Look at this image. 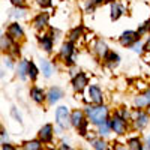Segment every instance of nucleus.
Instances as JSON below:
<instances>
[{
  "label": "nucleus",
  "instance_id": "nucleus-1",
  "mask_svg": "<svg viewBox=\"0 0 150 150\" xmlns=\"http://www.w3.org/2000/svg\"><path fill=\"white\" fill-rule=\"evenodd\" d=\"M86 112H87L89 122H92L93 125H98V126L108 120V108L102 104H95V107H89L86 110Z\"/></svg>",
  "mask_w": 150,
  "mask_h": 150
},
{
  "label": "nucleus",
  "instance_id": "nucleus-2",
  "mask_svg": "<svg viewBox=\"0 0 150 150\" xmlns=\"http://www.w3.org/2000/svg\"><path fill=\"white\" fill-rule=\"evenodd\" d=\"M56 120H57V125L60 128H69L71 125V114H69V110L68 107H59L56 110Z\"/></svg>",
  "mask_w": 150,
  "mask_h": 150
},
{
  "label": "nucleus",
  "instance_id": "nucleus-3",
  "mask_svg": "<svg viewBox=\"0 0 150 150\" xmlns=\"http://www.w3.org/2000/svg\"><path fill=\"white\" fill-rule=\"evenodd\" d=\"M110 125H111V129L114 131L116 134L119 135H123V134H126V129H128V123L126 120H125L119 112L117 114L112 116V119L110 120Z\"/></svg>",
  "mask_w": 150,
  "mask_h": 150
},
{
  "label": "nucleus",
  "instance_id": "nucleus-4",
  "mask_svg": "<svg viewBox=\"0 0 150 150\" xmlns=\"http://www.w3.org/2000/svg\"><path fill=\"white\" fill-rule=\"evenodd\" d=\"M74 44L69 41V42H65L62 45V50H60V57L63 59L68 65H74Z\"/></svg>",
  "mask_w": 150,
  "mask_h": 150
},
{
  "label": "nucleus",
  "instance_id": "nucleus-5",
  "mask_svg": "<svg viewBox=\"0 0 150 150\" xmlns=\"http://www.w3.org/2000/svg\"><path fill=\"white\" fill-rule=\"evenodd\" d=\"M140 39V35L138 32H132V30H128V32H123L122 36H120V44L123 47H131L135 41Z\"/></svg>",
  "mask_w": 150,
  "mask_h": 150
},
{
  "label": "nucleus",
  "instance_id": "nucleus-6",
  "mask_svg": "<svg viewBox=\"0 0 150 150\" xmlns=\"http://www.w3.org/2000/svg\"><path fill=\"white\" fill-rule=\"evenodd\" d=\"M87 83H89V81H87L86 74L78 72V74L74 77V80H72V87H74V90H75V92H81V90L86 89Z\"/></svg>",
  "mask_w": 150,
  "mask_h": 150
},
{
  "label": "nucleus",
  "instance_id": "nucleus-7",
  "mask_svg": "<svg viewBox=\"0 0 150 150\" xmlns=\"http://www.w3.org/2000/svg\"><path fill=\"white\" fill-rule=\"evenodd\" d=\"M39 140L42 143H51L53 141V125H44V126L39 129Z\"/></svg>",
  "mask_w": 150,
  "mask_h": 150
},
{
  "label": "nucleus",
  "instance_id": "nucleus-8",
  "mask_svg": "<svg viewBox=\"0 0 150 150\" xmlns=\"http://www.w3.org/2000/svg\"><path fill=\"white\" fill-rule=\"evenodd\" d=\"M86 120H87V119H86L84 112H83L81 110H75V111L71 112V125H72V126H75L77 129L81 126Z\"/></svg>",
  "mask_w": 150,
  "mask_h": 150
},
{
  "label": "nucleus",
  "instance_id": "nucleus-9",
  "mask_svg": "<svg viewBox=\"0 0 150 150\" xmlns=\"http://www.w3.org/2000/svg\"><path fill=\"white\" fill-rule=\"evenodd\" d=\"M89 98L93 104H102V101H104L102 90L98 86H90L89 87Z\"/></svg>",
  "mask_w": 150,
  "mask_h": 150
},
{
  "label": "nucleus",
  "instance_id": "nucleus-10",
  "mask_svg": "<svg viewBox=\"0 0 150 150\" xmlns=\"http://www.w3.org/2000/svg\"><path fill=\"white\" fill-rule=\"evenodd\" d=\"M147 123H149V114L144 111H138L137 112V116L134 119V126L137 129H143L147 126Z\"/></svg>",
  "mask_w": 150,
  "mask_h": 150
},
{
  "label": "nucleus",
  "instance_id": "nucleus-11",
  "mask_svg": "<svg viewBox=\"0 0 150 150\" xmlns=\"http://www.w3.org/2000/svg\"><path fill=\"white\" fill-rule=\"evenodd\" d=\"M8 35L12 38V39H21V38L24 36V32H23V29H21V26L18 23H12L8 27Z\"/></svg>",
  "mask_w": 150,
  "mask_h": 150
},
{
  "label": "nucleus",
  "instance_id": "nucleus-12",
  "mask_svg": "<svg viewBox=\"0 0 150 150\" xmlns=\"http://www.w3.org/2000/svg\"><path fill=\"white\" fill-rule=\"evenodd\" d=\"M62 98H63V92H62V89H59V87H51L47 93V99H48L50 104H56Z\"/></svg>",
  "mask_w": 150,
  "mask_h": 150
},
{
  "label": "nucleus",
  "instance_id": "nucleus-13",
  "mask_svg": "<svg viewBox=\"0 0 150 150\" xmlns=\"http://www.w3.org/2000/svg\"><path fill=\"white\" fill-rule=\"evenodd\" d=\"M104 60H105V65L112 69V68H116V66L119 65L120 57H119V54L114 53V51H108V53L104 56Z\"/></svg>",
  "mask_w": 150,
  "mask_h": 150
},
{
  "label": "nucleus",
  "instance_id": "nucleus-14",
  "mask_svg": "<svg viewBox=\"0 0 150 150\" xmlns=\"http://www.w3.org/2000/svg\"><path fill=\"white\" fill-rule=\"evenodd\" d=\"M30 98L36 104H42L47 99V95H45V92L42 89H39V87H32L30 89Z\"/></svg>",
  "mask_w": 150,
  "mask_h": 150
},
{
  "label": "nucleus",
  "instance_id": "nucleus-15",
  "mask_svg": "<svg viewBox=\"0 0 150 150\" xmlns=\"http://www.w3.org/2000/svg\"><path fill=\"white\" fill-rule=\"evenodd\" d=\"M14 39L9 36V35H5V36H0V51H8L11 53L12 47H14Z\"/></svg>",
  "mask_w": 150,
  "mask_h": 150
},
{
  "label": "nucleus",
  "instance_id": "nucleus-16",
  "mask_svg": "<svg viewBox=\"0 0 150 150\" xmlns=\"http://www.w3.org/2000/svg\"><path fill=\"white\" fill-rule=\"evenodd\" d=\"M33 24H35V27H36L38 30H42L47 24H48V14H47V12H42V14H39V15L35 18Z\"/></svg>",
  "mask_w": 150,
  "mask_h": 150
},
{
  "label": "nucleus",
  "instance_id": "nucleus-17",
  "mask_svg": "<svg viewBox=\"0 0 150 150\" xmlns=\"http://www.w3.org/2000/svg\"><path fill=\"white\" fill-rule=\"evenodd\" d=\"M53 41H54V39H53V38L50 36V35H45V36H41V38H39L41 47L45 50L47 53H50V51L53 50Z\"/></svg>",
  "mask_w": 150,
  "mask_h": 150
},
{
  "label": "nucleus",
  "instance_id": "nucleus-18",
  "mask_svg": "<svg viewBox=\"0 0 150 150\" xmlns=\"http://www.w3.org/2000/svg\"><path fill=\"white\" fill-rule=\"evenodd\" d=\"M123 12H125V9L122 8V5H119L117 2H112V3H111V20L120 18Z\"/></svg>",
  "mask_w": 150,
  "mask_h": 150
},
{
  "label": "nucleus",
  "instance_id": "nucleus-19",
  "mask_svg": "<svg viewBox=\"0 0 150 150\" xmlns=\"http://www.w3.org/2000/svg\"><path fill=\"white\" fill-rule=\"evenodd\" d=\"M95 51H96V54H98L99 57L104 59V56L108 53V47H107V44H105L104 41H98V42H96V47H95Z\"/></svg>",
  "mask_w": 150,
  "mask_h": 150
},
{
  "label": "nucleus",
  "instance_id": "nucleus-20",
  "mask_svg": "<svg viewBox=\"0 0 150 150\" xmlns=\"http://www.w3.org/2000/svg\"><path fill=\"white\" fill-rule=\"evenodd\" d=\"M42 141L41 140H32V141H27V143H24L23 144V149H26V150H39L42 146Z\"/></svg>",
  "mask_w": 150,
  "mask_h": 150
},
{
  "label": "nucleus",
  "instance_id": "nucleus-21",
  "mask_svg": "<svg viewBox=\"0 0 150 150\" xmlns=\"http://www.w3.org/2000/svg\"><path fill=\"white\" fill-rule=\"evenodd\" d=\"M38 74H39V71H38L36 65L33 63V62H29V65H27V75L30 77V80H36Z\"/></svg>",
  "mask_w": 150,
  "mask_h": 150
},
{
  "label": "nucleus",
  "instance_id": "nucleus-22",
  "mask_svg": "<svg viewBox=\"0 0 150 150\" xmlns=\"http://www.w3.org/2000/svg\"><path fill=\"white\" fill-rule=\"evenodd\" d=\"M27 65H29L27 60H21V62H20L18 74H20V77H21L23 80H26V77H27Z\"/></svg>",
  "mask_w": 150,
  "mask_h": 150
},
{
  "label": "nucleus",
  "instance_id": "nucleus-23",
  "mask_svg": "<svg viewBox=\"0 0 150 150\" xmlns=\"http://www.w3.org/2000/svg\"><path fill=\"white\" fill-rule=\"evenodd\" d=\"M134 105H135L137 108H146V107H149V105H147V101H146V98H144V95L137 96V98L134 99Z\"/></svg>",
  "mask_w": 150,
  "mask_h": 150
},
{
  "label": "nucleus",
  "instance_id": "nucleus-24",
  "mask_svg": "<svg viewBox=\"0 0 150 150\" xmlns=\"http://www.w3.org/2000/svg\"><path fill=\"white\" fill-rule=\"evenodd\" d=\"M128 147L132 149V150H141V149H143L140 138H131V140L128 141Z\"/></svg>",
  "mask_w": 150,
  "mask_h": 150
},
{
  "label": "nucleus",
  "instance_id": "nucleus-25",
  "mask_svg": "<svg viewBox=\"0 0 150 150\" xmlns=\"http://www.w3.org/2000/svg\"><path fill=\"white\" fill-rule=\"evenodd\" d=\"M81 33H83V27H81V26H80V27H75V29L69 33V41H71V42L77 41L78 38L81 36Z\"/></svg>",
  "mask_w": 150,
  "mask_h": 150
},
{
  "label": "nucleus",
  "instance_id": "nucleus-26",
  "mask_svg": "<svg viewBox=\"0 0 150 150\" xmlns=\"http://www.w3.org/2000/svg\"><path fill=\"white\" fill-rule=\"evenodd\" d=\"M42 72H44V75H45L47 78H48V77H51L53 68H51V65H50L47 60H42Z\"/></svg>",
  "mask_w": 150,
  "mask_h": 150
},
{
  "label": "nucleus",
  "instance_id": "nucleus-27",
  "mask_svg": "<svg viewBox=\"0 0 150 150\" xmlns=\"http://www.w3.org/2000/svg\"><path fill=\"white\" fill-rule=\"evenodd\" d=\"M99 134L101 135H108L110 134V129H111V125H110V122L107 120V122H104L102 125H99Z\"/></svg>",
  "mask_w": 150,
  "mask_h": 150
},
{
  "label": "nucleus",
  "instance_id": "nucleus-28",
  "mask_svg": "<svg viewBox=\"0 0 150 150\" xmlns=\"http://www.w3.org/2000/svg\"><path fill=\"white\" fill-rule=\"evenodd\" d=\"M92 146H93V149H96V150H101V149H108V146H107V143L105 141H102V140H93L92 141Z\"/></svg>",
  "mask_w": 150,
  "mask_h": 150
},
{
  "label": "nucleus",
  "instance_id": "nucleus-29",
  "mask_svg": "<svg viewBox=\"0 0 150 150\" xmlns=\"http://www.w3.org/2000/svg\"><path fill=\"white\" fill-rule=\"evenodd\" d=\"M131 47H132V50H134V51H135V53H138V54H141V53L144 51V45L140 42V39H138V41H135V42H134Z\"/></svg>",
  "mask_w": 150,
  "mask_h": 150
},
{
  "label": "nucleus",
  "instance_id": "nucleus-30",
  "mask_svg": "<svg viewBox=\"0 0 150 150\" xmlns=\"http://www.w3.org/2000/svg\"><path fill=\"white\" fill-rule=\"evenodd\" d=\"M149 30H150V20H149V21H146V23H144V26H141V27L138 29V35L147 33Z\"/></svg>",
  "mask_w": 150,
  "mask_h": 150
},
{
  "label": "nucleus",
  "instance_id": "nucleus-31",
  "mask_svg": "<svg viewBox=\"0 0 150 150\" xmlns=\"http://www.w3.org/2000/svg\"><path fill=\"white\" fill-rule=\"evenodd\" d=\"M11 3L17 8H26V0H11Z\"/></svg>",
  "mask_w": 150,
  "mask_h": 150
},
{
  "label": "nucleus",
  "instance_id": "nucleus-32",
  "mask_svg": "<svg viewBox=\"0 0 150 150\" xmlns=\"http://www.w3.org/2000/svg\"><path fill=\"white\" fill-rule=\"evenodd\" d=\"M36 3L42 8H48V6H51V0H36Z\"/></svg>",
  "mask_w": 150,
  "mask_h": 150
},
{
  "label": "nucleus",
  "instance_id": "nucleus-33",
  "mask_svg": "<svg viewBox=\"0 0 150 150\" xmlns=\"http://www.w3.org/2000/svg\"><path fill=\"white\" fill-rule=\"evenodd\" d=\"M11 112H12V116H14V117H15V119L20 122V123L23 122V120H21V116H20L18 112H17V110H15V108H12V110H11Z\"/></svg>",
  "mask_w": 150,
  "mask_h": 150
},
{
  "label": "nucleus",
  "instance_id": "nucleus-34",
  "mask_svg": "<svg viewBox=\"0 0 150 150\" xmlns=\"http://www.w3.org/2000/svg\"><path fill=\"white\" fill-rule=\"evenodd\" d=\"M143 95H144V98H146V101H147V105L150 107V89H149V90H146V92H144Z\"/></svg>",
  "mask_w": 150,
  "mask_h": 150
},
{
  "label": "nucleus",
  "instance_id": "nucleus-35",
  "mask_svg": "<svg viewBox=\"0 0 150 150\" xmlns=\"http://www.w3.org/2000/svg\"><path fill=\"white\" fill-rule=\"evenodd\" d=\"M119 114H120V116H122V117H123L125 120H126V119L129 117V112H128L126 110H122V111H119Z\"/></svg>",
  "mask_w": 150,
  "mask_h": 150
},
{
  "label": "nucleus",
  "instance_id": "nucleus-36",
  "mask_svg": "<svg viewBox=\"0 0 150 150\" xmlns=\"http://www.w3.org/2000/svg\"><path fill=\"white\" fill-rule=\"evenodd\" d=\"M112 2H116V0H95L96 6H98V5H101V3H112Z\"/></svg>",
  "mask_w": 150,
  "mask_h": 150
},
{
  "label": "nucleus",
  "instance_id": "nucleus-37",
  "mask_svg": "<svg viewBox=\"0 0 150 150\" xmlns=\"http://www.w3.org/2000/svg\"><path fill=\"white\" fill-rule=\"evenodd\" d=\"M2 149H5V150H14V146H11V144H2Z\"/></svg>",
  "mask_w": 150,
  "mask_h": 150
},
{
  "label": "nucleus",
  "instance_id": "nucleus-38",
  "mask_svg": "<svg viewBox=\"0 0 150 150\" xmlns=\"http://www.w3.org/2000/svg\"><path fill=\"white\" fill-rule=\"evenodd\" d=\"M144 51H150V38H149V41H147L146 45H144Z\"/></svg>",
  "mask_w": 150,
  "mask_h": 150
},
{
  "label": "nucleus",
  "instance_id": "nucleus-39",
  "mask_svg": "<svg viewBox=\"0 0 150 150\" xmlns=\"http://www.w3.org/2000/svg\"><path fill=\"white\" fill-rule=\"evenodd\" d=\"M2 138H8V135L5 131H0V141H2Z\"/></svg>",
  "mask_w": 150,
  "mask_h": 150
},
{
  "label": "nucleus",
  "instance_id": "nucleus-40",
  "mask_svg": "<svg viewBox=\"0 0 150 150\" xmlns=\"http://www.w3.org/2000/svg\"><path fill=\"white\" fill-rule=\"evenodd\" d=\"M147 149H150V137L147 138Z\"/></svg>",
  "mask_w": 150,
  "mask_h": 150
},
{
  "label": "nucleus",
  "instance_id": "nucleus-41",
  "mask_svg": "<svg viewBox=\"0 0 150 150\" xmlns=\"http://www.w3.org/2000/svg\"><path fill=\"white\" fill-rule=\"evenodd\" d=\"M0 77H2V74H0Z\"/></svg>",
  "mask_w": 150,
  "mask_h": 150
}]
</instances>
